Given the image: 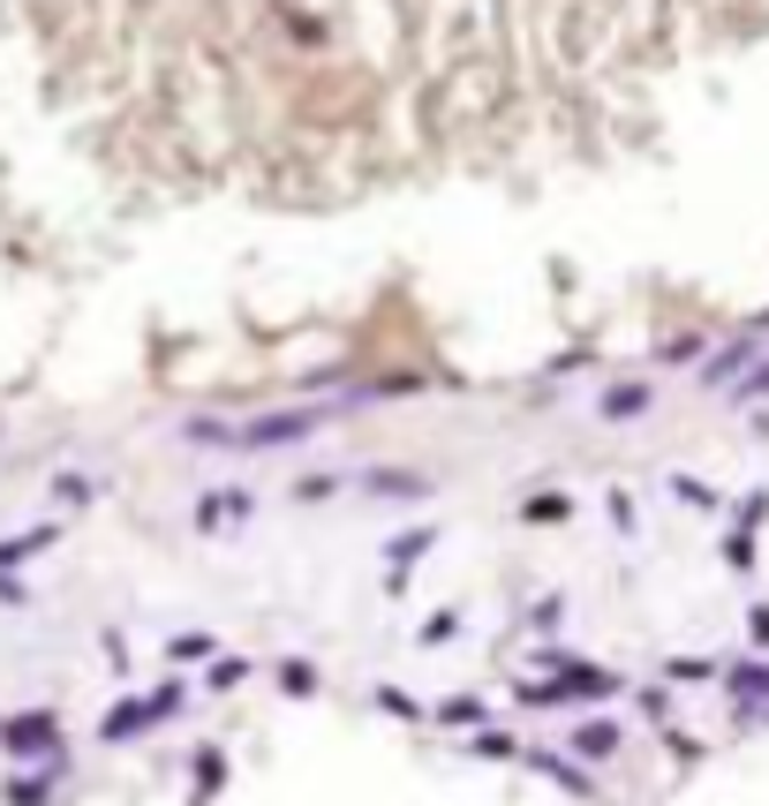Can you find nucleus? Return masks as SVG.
<instances>
[{
  "label": "nucleus",
  "instance_id": "3",
  "mask_svg": "<svg viewBox=\"0 0 769 806\" xmlns=\"http://www.w3.org/2000/svg\"><path fill=\"white\" fill-rule=\"evenodd\" d=\"M762 686H769L762 664H739V679H731V693H739V701H747V693H762Z\"/></svg>",
  "mask_w": 769,
  "mask_h": 806
},
{
  "label": "nucleus",
  "instance_id": "1",
  "mask_svg": "<svg viewBox=\"0 0 769 806\" xmlns=\"http://www.w3.org/2000/svg\"><path fill=\"white\" fill-rule=\"evenodd\" d=\"M317 429V415H264V423H250V429H227L234 445H287V437H309Z\"/></svg>",
  "mask_w": 769,
  "mask_h": 806
},
{
  "label": "nucleus",
  "instance_id": "4",
  "mask_svg": "<svg viewBox=\"0 0 769 806\" xmlns=\"http://www.w3.org/2000/svg\"><path fill=\"white\" fill-rule=\"evenodd\" d=\"M280 686H287V693H309V686H317V671H309V664H287V671H280Z\"/></svg>",
  "mask_w": 769,
  "mask_h": 806
},
{
  "label": "nucleus",
  "instance_id": "2",
  "mask_svg": "<svg viewBox=\"0 0 769 806\" xmlns=\"http://www.w3.org/2000/svg\"><path fill=\"white\" fill-rule=\"evenodd\" d=\"M573 746H581V754H611V746H619V731H611V723H581V731H573Z\"/></svg>",
  "mask_w": 769,
  "mask_h": 806
},
{
  "label": "nucleus",
  "instance_id": "5",
  "mask_svg": "<svg viewBox=\"0 0 769 806\" xmlns=\"http://www.w3.org/2000/svg\"><path fill=\"white\" fill-rule=\"evenodd\" d=\"M739 392H769V362H762V378H755V384H739Z\"/></svg>",
  "mask_w": 769,
  "mask_h": 806
}]
</instances>
